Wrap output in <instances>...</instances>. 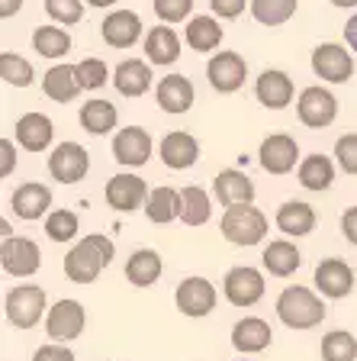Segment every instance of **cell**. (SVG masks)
<instances>
[{
	"instance_id": "15",
	"label": "cell",
	"mask_w": 357,
	"mask_h": 361,
	"mask_svg": "<svg viewBox=\"0 0 357 361\" xmlns=\"http://www.w3.org/2000/svg\"><path fill=\"white\" fill-rule=\"evenodd\" d=\"M315 287H319L325 297H332V300H342V297H348V293L354 290V271H351L348 262H342V258H325V262H319V268H315Z\"/></svg>"
},
{
	"instance_id": "43",
	"label": "cell",
	"mask_w": 357,
	"mask_h": 361,
	"mask_svg": "<svg viewBox=\"0 0 357 361\" xmlns=\"http://www.w3.org/2000/svg\"><path fill=\"white\" fill-rule=\"evenodd\" d=\"M194 0H155V13L161 23H180L190 16Z\"/></svg>"
},
{
	"instance_id": "48",
	"label": "cell",
	"mask_w": 357,
	"mask_h": 361,
	"mask_svg": "<svg viewBox=\"0 0 357 361\" xmlns=\"http://www.w3.org/2000/svg\"><path fill=\"white\" fill-rule=\"evenodd\" d=\"M0 155H4V165H0V174L7 178V174L13 171V165H16V152H13V145H10V139H0Z\"/></svg>"
},
{
	"instance_id": "38",
	"label": "cell",
	"mask_w": 357,
	"mask_h": 361,
	"mask_svg": "<svg viewBox=\"0 0 357 361\" xmlns=\"http://www.w3.org/2000/svg\"><path fill=\"white\" fill-rule=\"evenodd\" d=\"M322 358L325 361H354L357 358V338L344 329L328 332L322 338Z\"/></svg>"
},
{
	"instance_id": "47",
	"label": "cell",
	"mask_w": 357,
	"mask_h": 361,
	"mask_svg": "<svg viewBox=\"0 0 357 361\" xmlns=\"http://www.w3.org/2000/svg\"><path fill=\"white\" fill-rule=\"evenodd\" d=\"M342 233L351 245H357V207H351V210L342 216Z\"/></svg>"
},
{
	"instance_id": "28",
	"label": "cell",
	"mask_w": 357,
	"mask_h": 361,
	"mask_svg": "<svg viewBox=\"0 0 357 361\" xmlns=\"http://www.w3.org/2000/svg\"><path fill=\"white\" fill-rule=\"evenodd\" d=\"M145 55H149L151 65H171L180 55V39L171 26H155V30L145 36Z\"/></svg>"
},
{
	"instance_id": "20",
	"label": "cell",
	"mask_w": 357,
	"mask_h": 361,
	"mask_svg": "<svg viewBox=\"0 0 357 361\" xmlns=\"http://www.w3.org/2000/svg\"><path fill=\"white\" fill-rule=\"evenodd\" d=\"M42 90L45 97L58 100V104H68V100H75L77 94L84 90L81 78H77V65H55L45 71L42 78Z\"/></svg>"
},
{
	"instance_id": "33",
	"label": "cell",
	"mask_w": 357,
	"mask_h": 361,
	"mask_svg": "<svg viewBox=\"0 0 357 361\" xmlns=\"http://www.w3.org/2000/svg\"><path fill=\"white\" fill-rule=\"evenodd\" d=\"M213 216V203L203 188H184L180 190V219L187 226H203Z\"/></svg>"
},
{
	"instance_id": "41",
	"label": "cell",
	"mask_w": 357,
	"mask_h": 361,
	"mask_svg": "<svg viewBox=\"0 0 357 361\" xmlns=\"http://www.w3.org/2000/svg\"><path fill=\"white\" fill-rule=\"evenodd\" d=\"M45 10H49V16L55 23L71 26V23H77L84 16V0H45Z\"/></svg>"
},
{
	"instance_id": "8",
	"label": "cell",
	"mask_w": 357,
	"mask_h": 361,
	"mask_svg": "<svg viewBox=\"0 0 357 361\" xmlns=\"http://www.w3.org/2000/svg\"><path fill=\"white\" fill-rule=\"evenodd\" d=\"M313 71L322 81L344 84L354 75V59H351L348 49H342V45H335V42H325L313 52Z\"/></svg>"
},
{
	"instance_id": "29",
	"label": "cell",
	"mask_w": 357,
	"mask_h": 361,
	"mask_svg": "<svg viewBox=\"0 0 357 361\" xmlns=\"http://www.w3.org/2000/svg\"><path fill=\"white\" fill-rule=\"evenodd\" d=\"M261 262H264V268L274 274V278H290L293 271L299 268V262H303V255H299V248L293 245V242H270L268 248H264V255H261Z\"/></svg>"
},
{
	"instance_id": "51",
	"label": "cell",
	"mask_w": 357,
	"mask_h": 361,
	"mask_svg": "<svg viewBox=\"0 0 357 361\" xmlns=\"http://www.w3.org/2000/svg\"><path fill=\"white\" fill-rule=\"evenodd\" d=\"M90 7H110V4H116V0H87Z\"/></svg>"
},
{
	"instance_id": "16",
	"label": "cell",
	"mask_w": 357,
	"mask_h": 361,
	"mask_svg": "<svg viewBox=\"0 0 357 361\" xmlns=\"http://www.w3.org/2000/svg\"><path fill=\"white\" fill-rule=\"evenodd\" d=\"M216 307V287L206 278H187L177 287V310L187 316H206Z\"/></svg>"
},
{
	"instance_id": "18",
	"label": "cell",
	"mask_w": 357,
	"mask_h": 361,
	"mask_svg": "<svg viewBox=\"0 0 357 361\" xmlns=\"http://www.w3.org/2000/svg\"><path fill=\"white\" fill-rule=\"evenodd\" d=\"M200 158V142H196L190 133L177 129V133H168L161 142V161L174 171H184Z\"/></svg>"
},
{
	"instance_id": "45",
	"label": "cell",
	"mask_w": 357,
	"mask_h": 361,
	"mask_svg": "<svg viewBox=\"0 0 357 361\" xmlns=\"http://www.w3.org/2000/svg\"><path fill=\"white\" fill-rule=\"evenodd\" d=\"M209 4H213V13L223 20H235L245 10V0H209Z\"/></svg>"
},
{
	"instance_id": "9",
	"label": "cell",
	"mask_w": 357,
	"mask_h": 361,
	"mask_svg": "<svg viewBox=\"0 0 357 361\" xmlns=\"http://www.w3.org/2000/svg\"><path fill=\"white\" fill-rule=\"evenodd\" d=\"M84 307L77 300H58L52 310H49V319H45V332L55 338V342H71L84 332Z\"/></svg>"
},
{
	"instance_id": "6",
	"label": "cell",
	"mask_w": 357,
	"mask_h": 361,
	"mask_svg": "<svg viewBox=\"0 0 357 361\" xmlns=\"http://www.w3.org/2000/svg\"><path fill=\"white\" fill-rule=\"evenodd\" d=\"M225 287V297H229L232 307H254V303L264 297V278H261L258 268H232L223 281Z\"/></svg>"
},
{
	"instance_id": "23",
	"label": "cell",
	"mask_w": 357,
	"mask_h": 361,
	"mask_svg": "<svg viewBox=\"0 0 357 361\" xmlns=\"http://www.w3.org/2000/svg\"><path fill=\"white\" fill-rule=\"evenodd\" d=\"M270 326L264 323V319H258V316H245V319H238L235 329H232V345L238 348V352H264V348L270 345Z\"/></svg>"
},
{
	"instance_id": "4",
	"label": "cell",
	"mask_w": 357,
	"mask_h": 361,
	"mask_svg": "<svg viewBox=\"0 0 357 361\" xmlns=\"http://www.w3.org/2000/svg\"><path fill=\"white\" fill-rule=\"evenodd\" d=\"M7 319L16 326V329H30V326L39 323V316L45 313V290L36 284H20L7 293Z\"/></svg>"
},
{
	"instance_id": "1",
	"label": "cell",
	"mask_w": 357,
	"mask_h": 361,
	"mask_svg": "<svg viewBox=\"0 0 357 361\" xmlns=\"http://www.w3.org/2000/svg\"><path fill=\"white\" fill-rule=\"evenodd\" d=\"M113 262V242L106 235H87L65 255V274L75 284H90Z\"/></svg>"
},
{
	"instance_id": "31",
	"label": "cell",
	"mask_w": 357,
	"mask_h": 361,
	"mask_svg": "<svg viewBox=\"0 0 357 361\" xmlns=\"http://www.w3.org/2000/svg\"><path fill=\"white\" fill-rule=\"evenodd\" d=\"M335 180V165L325 155H306L299 165V184L306 190H328Z\"/></svg>"
},
{
	"instance_id": "13",
	"label": "cell",
	"mask_w": 357,
	"mask_h": 361,
	"mask_svg": "<svg viewBox=\"0 0 357 361\" xmlns=\"http://www.w3.org/2000/svg\"><path fill=\"white\" fill-rule=\"evenodd\" d=\"M106 203L123 213L139 210L142 203H149V188L135 174H116V178L106 180Z\"/></svg>"
},
{
	"instance_id": "34",
	"label": "cell",
	"mask_w": 357,
	"mask_h": 361,
	"mask_svg": "<svg viewBox=\"0 0 357 361\" xmlns=\"http://www.w3.org/2000/svg\"><path fill=\"white\" fill-rule=\"evenodd\" d=\"M145 213H149L151 223H171V219H177L180 216V190H174V188H155L149 194Z\"/></svg>"
},
{
	"instance_id": "39",
	"label": "cell",
	"mask_w": 357,
	"mask_h": 361,
	"mask_svg": "<svg viewBox=\"0 0 357 361\" xmlns=\"http://www.w3.org/2000/svg\"><path fill=\"white\" fill-rule=\"evenodd\" d=\"M0 78L7 84H13V87H26V84H32V65L26 59H20V55L13 52H4L0 55Z\"/></svg>"
},
{
	"instance_id": "46",
	"label": "cell",
	"mask_w": 357,
	"mask_h": 361,
	"mask_svg": "<svg viewBox=\"0 0 357 361\" xmlns=\"http://www.w3.org/2000/svg\"><path fill=\"white\" fill-rule=\"evenodd\" d=\"M32 361H75V355L68 352L65 345H42L32 355Z\"/></svg>"
},
{
	"instance_id": "11",
	"label": "cell",
	"mask_w": 357,
	"mask_h": 361,
	"mask_svg": "<svg viewBox=\"0 0 357 361\" xmlns=\"http://www.w3.org/2000/svg\"><path fill=\"white\" fill-rule=\"evenodd\" d=\"M206 75H209V84H213L219 94H232V90H238L245 84L248 65L238 52H219L209 59Z\"/></svg>"
},
{
	"instance_id": "2",
	"label": "cell",
	"mask_w": 357,
	"mask_h": 361,
	"mask_svg": "<svg viewBox=\"0 0 357 361\" xmlns=\"http://www.w3.org/2000/svg\"><path fill=\"white\" fill-rule=\"evenodd\" d=\"M277 316L290 329H313L325 319V303L309 287H287L277 297Z\"/></svg>"
},
{
	"instance_id": "32",
	"label": "cell",
	"mask_w": 357,
	"mask_h": 361,
	"mask_svg": "<svg viewBox=\"0 0 357 361\" xmlns=\"http://www.w3.org/2000/svg\"><path fill=\"white\" fill-rule=\"evenodd\" d=\"M187 42L194 45V52H213L223 42V26L213 16H194L187 23Z\"/></svg>"
},
{
	"instance_id": "50",
	"label": "cell",
	"mask_w": 357,
	"mask_h": 361,
	"mask_svg": "<svg viewBox=\"0 0 357 361\" xmlns=\"http://www.w3.org/2000/svg\"><path fill=\"white\" fill-rule=\"evenodd\" d=\"M20 7H23V0H0V16L7 20V16H13Z\"/></svg>"
},
{
	"instance_id": "36",
	"label": "cell",
	"mask_w": 357,
	"mask_h": 361,
	"mask_svg": "<svg viewBox=\"0 0 357 361\" xmlns=\"http://www.w3.org/2000/svg\"><path fill=\"white\" fill-rule=\"evenodd\" d=\"M32 49L39 55H45V59H61L71 49V36L65 30H58V26H39L32 32Z\"/></svg>"
},
{
	"instance_id": "25",
	"label": "cell",
	"mask_w": 357,
	"mask_h": 361,
	"mask_svg": "<svg viewBox=\"0 0 357 361\" xmlns=\"http://www.w3.org/2000/svg\"><path fill=\"white\" fill-rule=\"evenodd\" d=\"M258 100L268 110H283V106L293 100V81L283 71H277V68H268L264 75L258 78Z\"/></svg>"
},
{
	"instance_id": "19",
	"label": "cell",
	"mask_w": 357,
	"mask_h": 361,
	"mask_svg": "<svg viewBox=\"0 0 357 361\" xmlns=\"http://www.w3.org/2000/svg\"><path fill=\"white\" fill-rule=\"evenodd\" d=\"M142 36V20L132 10H116L104 20V42L113 49H129Z\"/></svg>"
},
{
	"instance_id": "24",
	"label": "cell",
	"mask_w": 357,
	"mask_h": 361,
	"mask_svg": "<svg viewBox=\"0 0 357 361\" xmlns=\"http://www.w3.org/2000/svg\"><path fill=\"white\" fill-rule=\"evenodd\" d=\"M10 207H13V213L20 219H39L52 207V190L45 188V184H23V188L13 190Z\"/></svg>"
},
{
	"instance_id": "52",
	"label": "cell",
	"mask_w": 357,
	"mask_h": 361,
	"mask_svg": "<svg viewBox=\"0 0 357 361\" xmlns=\"http://www.w3.org/2000/svg\"><path fill=\"white\" fill-rule=\"evenodd\" d=\"M335 7H357V0H332Z\"/></svg>"
},
{
	"instance_id": "35",
	"label": "cell",
	"mask_w": 357,
	"mask_h": 361,
	"mask_svg": "<svg viewBox=\"0 0 357 361\" xmlns=\"http://www.w3.org/2000/svg\"><path fill=\"white\" fill-rule=\"evenodd\" d=\"M81 126L94 135H104L116 126V106L110 100H90L81 106Z\"/></svg>"
},
{
	"instance_id": "40",
	"label": "cell",
	"mask_w": 357,
	"mask_h": 361,
	"mask_svg": "<svg viewBox=\"0 0 357 361\" xmlns=\"http://www.w3.org/2000/svg\"><path fill=\"white\" fill-rule=\"evenodd\" d=\"M45 233H49V239H52V242L75 239V235H77V213H71V210L49 213V219H45Z\"/></svg>"
},
{
	"instance_id": "10",
	"label": "cell",
	"mask_w": 357,
	"mask_h": 361,
	"mask_svg": "<svg viewBox=\"0 0 357 361\" xmlns=\"http://www.w3.org/2000/svg\"><path fill=\"white\" fill-rule=\"evenodd\" d=\"M296 106H299V120L309 129H322L328 123H335V116H338V100L325 87H306L299 94Z\"/></svg>"
},
{
	"instance_id": "26",
	"label": "cell",
	"mask_w": 357,
	"mask_h": 361,
	"mask_svg": "<svg viewBox=\"0 0 357 361\" xmlns=\"http://www.w3.org/2000/svg\"><path fill=\"white\" fill-rule=\"evenodd\" d=\"M158 104L164 113H187L194 104V84L184 75H168L158 84Z\"/></svg>"
},
{
	"instance_id": "42",
	"label": "cell",
	"mask_w": 357,
	"mask_h": 361,
	"mask_svg": "<svg viewBox=\"0 0 357 361\" xmlns=\"http://www.w3.org/2000/svg\"><path fill=\"white\" fill-rule=\"evenodd\" d=\"M77 78H81L84 87H104L106 78H110V68L104 65V59H84L77 65Z\"/></svg>"
},
{
	"instance_id": "30",
	"label": "cell",
	"mask_w": 357,
	"mask_h": 361,
	"mask_svg": "<svg viewBox=\"0 0 357 361\" xmlns=\"http://www.w3.org/2000/svg\"><path fill=\"white\" fill-rule=\"evenodd\" d=\"M158 274H161V255L151 252V248H139L126 262V278L135 287H151L158 281Z\"/></svg>"
},
{
	"instance_id": "17",
	"label": "cell",
	"mask_w": 357,
	"mask_h": 361,
	"mask_svg": "<svg viewBox=\"0 0 357 361\" xmlns=\"http://www.w3.org/2000/svg\"><path fill=\"white\" fill-rule=\"evenodd\" d=\"M213 194L223 207H238V203H251L254 200V184L245 171H219L216 180H213Z\"/></svg>"
},
{
	"instance_id": "12",
	"label": "cell",
	"mask_w": 357,
	"mask_h": 361,
	"mask_svg": "<svg viewBox=\"0 0 357 361\" xmlns=\"http://www.w3.org/2000/svg\"><path fill=\"white\" fill-rule=\"evenodd\" d=\"M296 158H299V149H296V139L287 133H274L261 142V168L270 174H287L296 168Z\"/></svg>"
},
{
	"instance_id": "14",
	"label": "cell",
	"mask_w": 357,
	"mask_h": 361,
	"mask_svg": "<svg viewBox=\"0 0 357 361\" xmlns=\"http://www.w3.org/2000/svg\"><path fill=\"white\" fill-rule=\"evenodd\" d=\"M113 155H116V161H123V165H129V168L145 165L151 155V135L142 126L119 129L116 139H113Z\"/></svg>"
},
{
	"instance_id": "22",
	"label": "cell",
	"mask_w": 357,
	"mask_h": 361,
	"mask_svg": "<svg viewBox=\"0 0 357 361\" xmlns=\"http://www.w3.org/2000/svg\"><path fill=\"white\" fill-rule=\"evenodd\" d=\"M113 84H116V90L123 97H142L151 87V68L139 59L119 61L116 71H113Z\"/></svg>"
},
{
	"instance_id": "37",
	"label": "cell",
	"mask_w": 357,
	"mask_h": 361,
	"mask_svg": "<svg viewBox=\"0 0 357 361\" xmlns=\"http://www.w3.org/2000/svg\"><path fill=\"white\" fill-rule=\"evenodd\" d=\"M299 0H251V13L261 26H283L296 13Z\"/></svg>"
},
{
	"instance_id": "7",
	"label": "cell",
	"mask_w": 357,
	"mask_h": 361,
	"mask_svg": "<svg viewBox=\"0 0 357 361\" xmlns=\"http://www.w3.org/2000/svg\"><path fill=\"white\" fill-rule=\"evenodd\" d=\"M87 168H90V155L77 142H61L49 155V174L55 180H61V184H77L87 174Z\"/></svg>"
},
{
	"instance_id": "44",
	"label": "cell",
	"mask_w": 357,
	"mask_h": 361,
	"mask_svg": "<svg viewBox=\"0 0 357 361\" xmlns=\"http://www.w3.org/2000/svg\"><path fill=\"white\" fill-rule=\"evenodd\" d=\"M335 155H338V165L344 168L348 174H357V135H342L335 142Z\"/></svg>"
},
{
	"instance_id": "49",
	"label": "cell",
	"mask_w": 357,
	"mask_h": 361,
	"mask_svg": "<svg viewBox=\"0 0 357 361\" xmlns=\"http://www.w3.org/2000/svg\"><path fill=\"white\" fill-rule=\"evenodd\" d=\"M344 39H348V45H351V52H357V13L351 16L348 23H344Z\"/></svg>"
},
{
	"instance_id": "5",
	"label": "cell",
	"mask_w": 357,
	"mask_h": 361,
	"mask_svg": "<svg viewBox=\"0 0 357 361\" xmlns=\"http://www.w3.org/2000/svg\"><path fill=\"white\" fill-rule=\"evenodd\" d=\"M0 264L13 278H30V274L39 271V264H42V252H39V245L32 239H20V235L10 239L7 235L4 245H0Z\"/></svg>"
},
{
	"instance_id": "21",
	"label": "cell",
	"mask_w": 357,
	"mask_h": 361,
	"mask_svg": "<svg viewBox=\"0 0 357 361\" xmlns=\"http://www.w3.org/2000/svg\"><path fill=\"white\" fill-rule=\"evenodd\" d=\"M52 135H55V126L45 113H26V116L16 120V142H20L23 149H30V152L49 149Z\"/></svg>"
},
{
	"instance_id": "27",
	"label": "cell",
	"mask_w": 357,
	"mask_h": 361,
	"mask_svg": "<svg viewBox=\"0 0 357 361\" xmlns=\"http://www.w3.org/2000/svg\"><path fill=\"white\" fill-rule=\"evenodd\" d=\"M277 226L287 235H309L315 229V210L303 200H287L277 210Z\"/></svg>"
},
{
	"instance_id": "3",
	"label": "cell",
	"mask_w": 357,
	"mask_h": 361,
	"mask_svg": "<svg viewBox=\"0 0 357 361\" xmlns=\"http://www.w3.org/2000/svg\"><path fill=\"white\" fill-rule=\"evenodd\" d=\"M219 229H223V235L232 245H258L264 239V233H268V216L251 203H238V207H229L223 213Z\"/></svg>"
}]
</instances>
